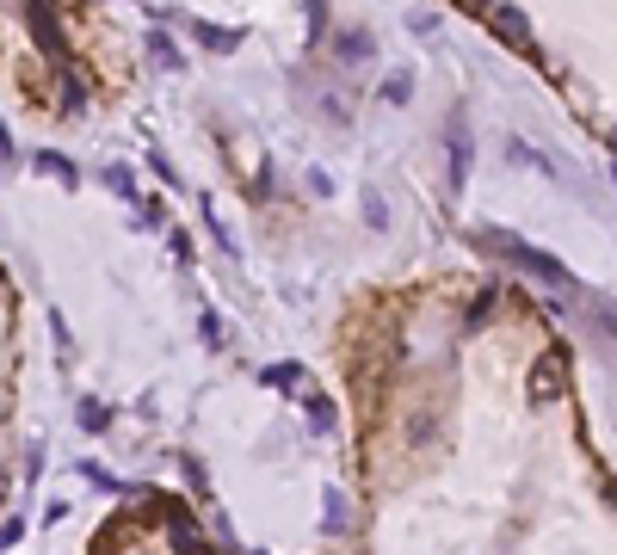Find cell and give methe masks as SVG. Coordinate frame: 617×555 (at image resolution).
Wrapping results in <instances>:
<instances>
[{"label": "cell", "instance_id": "8", "mask_svg": "<svg viewBox=\"0 0 617 555\" xmlns=\"http://www.w3.org/2000/svg\"><path fill=\"white\" fill-rule=\"evenodd\" d=\"M149 62H155L161 74H179V68H186V56H179V44H173L167 31H149Z\"/></svg>", "mask_w": 617, "mask_h": 555}, {"label": "cell", "instance_id": "22", "mask_svg": "<svg viewBox=\"0 0 617 555\" xmlns=\"http://www.w3.org/2000/svg\"><path fill=\"white\" fill-rule=\"evenodd\" d=\"M365 216H371V229H383V222H389V204H383V192H365Z\"/></svg>", "mask_w": 617, "mask_h": 555}, {"label": "cell", "instance_id": "2", "mask_svg": "<svg viewBox=\"0 0 617 555\" xmlns=\"http://www.w3.org/2000/svg\"><path fill=\"white\" fill-rule=\"evenodd\" d=\"M476 7H482V19L494 25V37H500V44H513V50H537V37H531V19L513 7V0H476Z\"/></svg>", "mask_w": 617, "mask_h": 555}, {"label": "cell", "instance_id": "20", "mask_svg": "<svg viewBox=\"0 0 617 555\" xmlns=\"http://www.w3.org/2000/svg\"><path fill=\"white\" fill-rule=\"evenodd\" d=\"M309 37H315V44H321V37H328V0H309Z\"/></svg>", "mask_w": 617, "mask_h": 555}, {"label": "cell", "instance_id": "14", "mask_svg": "<svg viewBox=\"0 0 617 555\" xmlns=\"http://www.w3.org/2000/svg\"><path fill=\"white\" fill-rule=\"evenodd\" d=\"M192 31H198V44H204V50H223V56H229V50H241V31H223V25H192Z\"/></svg>", "mask_w": 617, "mask_h": 555}, {"label": "cell", "instance_id": "10", "mask_svg": "<svg viewBox=\"0 0 617 555\" xmlns=\"http://www.w3.org/2000/svg\"><path fill=\"white\" fill-rule=\"evenodd\" d=\"M303 377H309V370L284 358V364H272V370H266V389H278V395H297V389H303Z\"/></svg>", "mask_w": 617, "mask_h": 555}, {"label": "cell", "instance_id": "15", "mask_svg": "<svg viewBox=\"0 0 617 555\" xmlns=\"http://www.w3.org/2000/svg\"><path fill=\"white\" fill-rule=\"evenodd\" d=\"M494 303H500V290H494V284H482V290H476V303L463 309V327H482V321L494 315Z\"/></svg>", "mask_w": 617, "mask_h": 555}, {"label": "cell", "instance_id": "26", "mask_svg": "<svg viewBox=\"0 0 617 555\" xmlns=\"http://www.w3.org/2000/svg\"><path fill=\"white\" fill-rule=\"evenodd\" d=\"M136 7H149V0H136Z\"/></svg>", "mask_w": 617, "mask_h": 555}, {"label": "cell", "instance_id": "21", "mask_svg": "<svg viewBox=\"0 0 617 555\" xmlns=\"http://www.w3.org/2000/svg\"><path fill=\"white\" fill-rule=\"evenodd\" d=\"M179 469H186V488H192V494H204V488H210V475H204V463H198V457H179Z\"/></svg>", "mask_w": 617, "mask_h": 555}, {"label": "cell", "instance_id": "24", "mask_svg": "<svg viewBox=\"0 0 617 555\" xmlns=\"http://www.w3.org/2000/svg\"><path fill=\"white\" fill-rule=\"evenodd\" d=\"M611 179H617V148H611Z\"/></svg>", "mask_w": 617, "mask_h": 555}, {"label": "cell", "instance_id": "16", "mask_svg": "<svg viewBox=\"0 0 617 555\" xmlns=\"http://www.w3.org/2000/svg\"><path fill=\"white\" fill-rule=\"evenodd\" d=\"M506 161H513V167H537V173H556V167H550V161H543V155H537V148H531V142H519V136H513V142H506Z\"/></svg>", "mask_w": 617, "mask_h": 555}, {"label": "cell", "instance_id": "1", "mask_svg": "<svg viewBox=\"0 0 617 555\" xmlns=\"http://www.w3.org/2000/svg\"><path fill=\"white\" fill-rule=\"evenodd\" d=\"M482 247L488 253H500L513 272H525V278H537V284H550V290H568V296H587L580 290V278L562 266V259H550V253H537L531 241H513V235H500V229H482Z\"/></svg>", "mask_w": 617, "mask_h": 555}, {"label": "cell", "instance_id": "13", "mask_svg": "<svg viewBox=\"0 0 617 555\" xmlns=\"http://www.w3.org/2000/svg\"><path fill=\"white\" fill-rule=\"evenodd\" d=\"M38 173H50L56 185H75V179H81V173H75V161L56 155V148H44V155H38Z\"/></svg>", "mask_w": 617, "mask_h": 555}, {"label": "cell", "instance_id": "5", "mask_svg": "<svg viewBox=\"0 0 617 555\" xmlns=\"http://www.w3.org/2000/svg\"><path fill=\"white\" fill-rule=\"evenodd\" d=\"M167 543H173V555H210L204 549V537H198V525H192V512H179V506H167Z\"/></svg>", "mask_w": 617, "mask_h": 555}, {"label": "cell", "instance_id": "7", "mask_svg": "<svg viewBox=\"0 0 617 555\" xmlns=\"http://www.w3.org/2000/svg\"><path fill=\"white\" fill-rule=\"evenodd\" d=\"M445 161H451V192L469 179V130L463 124H451V136H445Z\"/></svg>", "mask_w": 617, "mask_h": 555}, {"label": "cell", "instance_id": "27", "mask_svg": "<svg viewBox=\"0 0 617 555\" xmlns=\"http://www.w3.org/2000/svg\"><path fill=\"white\" fill-rule=\"evenodd\" d=\"M463 7H469V0H463Z\"/></svg>", "mask_w": 617, "mask_h": 555}, {"label": "cell", "instance_id": "18", "mask_svg": "<svg viewBox=\"0 0 617 555\" xmlns=\"http://www.w3.org/2000/svg\"><path fill=\"white\" fill-rule=\"evenodd\" d=\"M309 420H315V432H334V420H340V407H334L328 395H309Z\"/></svg>", "mask_w": 617, "mask_h": 555}, {"label": "cell", "instance_id": "25", "mask_svg": "<svg viewBox=\"0 0 617 555\" xmlns=\"http://www.w3.org/2000/svg\"><path fill=\"white\" fill-rule=\"evenodd\" d=\"M611 148H617V130H611Z\"/></svg>", "mask_w": 617, "mask_h": 555}, {"label": "cell", "instance_id": "11", "mask_svg": "<svg viewBox=\"0 0 617 555\" xmlns=\"http://www.w3.org/2000/svg\"><path fill=\"white\" fill-rule=\"evenodd\" d=\"M321 531H328V537H340V531H346V494H340V488L321 494Z\"/></svg>", "mask_w": 617, "mask_h": 555}, {"label": "cell", "instance_id": "4", "mask_svg": "<svg viewBox=\"0 0 617 555\" xmlns=\"http://www.w3.org/2000/svg\"><path fill=\"white\" fill-rule=\"evenodd\" d=\"M562 389H568V358L550 346V352H543V358L531 364V401H537V407H550Z\"/></svg>", "mask_w": 617, "mask_h": 555}, {"label": "cell", "instance_id": "23", "mask_svg": "<svg viewBox=\"0 0 617 555\" xmlns=\"http://www.w3.org/2000/svg\"><path fill=\"white\" fill-rule=\"evenodd\" d=\"M19 537H25V518H19V512H13V518H7V531H0V543H7V549H13V543H19Z\"/></svg>", "mask_w": 617, "mask_h": 555}, {"label": "cell", "instance_id": "6", "mask_svg": "<svg viewBox=\"0 0 617 555\" xmlns=\"http://www.w3.org/2000/svg\"><path fill=\"white\" fill-rule=\"evenodd\" d=\"M56 111H62V118H81V111H87V87H81L75 68H56Z\"/></svg>", "mask_w": 617, "mask_h": 555}, {"label": "cell", "instance_id": "3", "mask_svg": "<svg viewBox=\"0 0 617 555\" xmlns=\"http://www.w3.org/2000/svg\"><path fill=\"white\" fill-rule=\"evenodd\" d=\"M25 19H31V44H38L50 62H62L68 37H62V19H56V0H25Z\"/></svg>", "mask_w": 617, "mask_h": 555}, {"label": "cell", "instance_id": "12", "mask_svg": "<svg viewBox=\"0 0 617 555\" xmlns=\"http://www.w3.org/2000/svg\"><path fill=\"white\" fill-rule=\"evenodd\" d=\"M105 185H112V198H124V204H142V192H136V173L118 161V167H105Z\"/></svg>", "mask_w": 617, "mask_h": 555}, {"label": "cell", "instance_id": "19", "mask_svg": "<svg viewBox=\"0 0 617 555\" xmlns=\"http://www.w3.org/2000/svg\"><path fill=\"white\" fill-rule=\"evenodd\" d=\"M105 420H112V407H105V401H81V426L87 432H105Z\"/></svg>", "mask_w": 617, "mask_h": 555}, {"label": "cell", "instance_id": "9", "mask_svg": "<svg viewBox=\"0 0 617 555\" xmlns=\"http://www.w3.org/2000/svg\"><path fill=\"white\" fill-rule=\"evenodd\" d=\"M334 56H340V62H371V56H377L371 31H346V37H334Z\"/></svg>", "mask_w": 617, "mask_h": 555}, {"label": "cell", "instance_id": "17", "mask_svg": "<svg viewBox=\"0 0 617 555\" xmlns=\"http://www.w3.org/2000/svg\"><path fill=\"white\" fill-rule=\"evenodd\" d=\"M383 99H389V105H408V99H414V74H408V68H395L389 81H383Z\"/></svg>", "mask_w": 617, "mask_h": 555}]
</instances>
